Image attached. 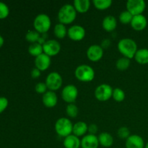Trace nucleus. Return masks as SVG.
I'll return each instance as SVG.
<instances>
[{
  "label": "nucleus",
  "instance_id": "nucleus-1",
  "mask_svg": "<svg viewBox=\"0 0 148 148\" xmlns=\"http://www.w3.org/2000/svg\"><path fill=\"white\" fill-rule=\"evenodd\" d=\"M118 50L124 57L131 59L134 57L137 51V45L133 39L125 38H122L118 43Z\"/></svg>",
  "mask_w": 148,
  "mask_h": 148
},
{
  "label": "nucleus",
  "instance_id": "nucleus-2",
  "mask_svg": "<svg viewBox=\"0 0 148 148\" xmlns=\"http://www.w3.org/2000/svg\"><path fill=\"white\" fill-rule=\"evenodd\" d=\"M57 17L59 23L64 25L71 24L76 19L77 11L73 5L66 4L62 6L59 10Z\"/></svg>",
  "mask_w": 148,
  "mask_h": 148
},
{
  "label": "nucleus",
  "instance_id": "nucleus-3",
  "mask_svg": "<svg viewBox=\"0 0 148 148\" xmlns=\"http://www.w3.org/2000/svg\"><path fill=\"white\" fill-rule=\"evenodd\" d=\"M75 75L78 80L83 82H89L95 77V71L92 66L87 64H81L76 68Z\"/></svg>",
  "mask_w": 148,
  "mask_h": 148
},
{
  "label": "nucleus",
  "instance_id": "nucleus-4",
  "mask_svg": "<svg viewBox=\"0 0 148 148\" xmlns=\"http://www.w3.org/2000/svg\"><path fill=\"white\" fill-rule=\"evenodd\" d=\"M54 128L57 134L65 138L72 134V130H73V124L69 119L62 117L56 121Z\"/></svg>",
  "mask_w": 148,
  "mask_h": 148
},
{
  "label": "nucleus",
  "instance_id": "nucleus-5",
  "mask_svg": "<svg viewBox=\"0 0 148 148\" xmlns=\"http://www.w3.org/2000/svg\"><path fill=\"white\" fill-rule=\"evenodd\" d=\"M51 26V20L46 14H39L35 17L33 21L34 29L39 33H47Z\"/></svg>",
  "mask_w": 148,
  "mask_h": 148
},
{
  "label": "nucleus",
  "instance_id": "nucleus-6",
  "mask_svg": "<svg viewBox=\"0 0 148 148\" xmlns=\"http://www.w3.org/2000/svg\"><path fill=\"white\" fill-rule=\"evenodd\" d=\"M45 83L48 89L54 92L55 90H57L62 86L63 79L59 73L56 72H52L47 75Z\"/></svg>",
  "mask_w": 148,
  "mask_h": 148
},
{
  "label": "nucleus",
  "instance_id": "nucleus-7",
  "mask_svg": "<svg viewBox=\"0 0 148 148\" xmlns=\"http://www.w3.org/2000/svg\"><path fill=\"white\" fill-rule=\"evenodd\" d=\"M114 89L108 84H101L98 85L95 90V97L98 101H107L112 97Z\"/></svg>",
  "mask_w": 148,
  "mask_h": 148
},
{
  "label": "nucleus",
  "instance_id": "nucleus-8",
  "mask_svg": "<svg viewBox=\"0 0 148 148\" xmlns=\"http://www.w3.org/2000/svg\"><path fill=\"white\" fill-rule=\"evenodd\" d=\"M146 7L144 0H129L127 2V10L133 16L143 14Z\"/></svg>",
  "mask_w": 148,
  "mask_h": 148
},
{
  "label": "nucleus",
  "instance_id": "nucleus-9",
  "mask_svg": "<svg viewBox=\"0 0 148 148\" xmlns=\"http://www.w3.org/2000/svg\"><path fill=\"white\" fill-rule=\"evenodd\" d=\"M78 96V90L74 85H67L63 88L62 91V98L65 102L74 103Z\"/></svg>",
  "mask_w": 148,
  "mask_h": 148
},
{
  "label": "nucleus",
  "instance_id": "nucleus-10",
  "mask_svg": "<svg viewBox=\"0 0 148 148\" xmlns=\"http://www.w3.org/2000/svg\"><path fill=\"white\" fill-rule=\"evenodd\" d=\"M43 53L49 56H54L61 51V45L56 40H48L43 44Z\"/></svg>",
  "mask_w": 148,
  "mask_h": 148
},
{
  "label": "nucleus",
  "instance_id": "nucleus-11",
  "mask_svg": "<svg viewBox=\"0 0 148 148\" xmlns=\"http://www.w3.org/2000/svg\"><path fill=\"white\" fill-rule=\"evenodd\" d=\"M85 29L82 26L79 25H72L68 29L67 36L71 40L75 41H79L82 40L85 37Z\"/></svg>",
  "mask_w": 148,
  "mask_h": 148
},
{
  "label": "nucleus",
  "instance_id": "nucleus-12",
  "mask_svg": "<svg viewBox=\"0 0 148 148\" xmlns=\"http://www.w3.org/2000/svg\"><path fill=\"white\" fill-rule=\"evenodd\" d=\"M103 56V49L102 46L98 44L91 45L87 50V56L91 62H98L102 59Z\"/></svg>",
  "mask_w": 148,
  "mask_h": 148
},
{
  "label": "nucleus",
  "instance_id": "nucleus-13",
  "mask_svg": "<svg viewBox=\"0 0 148 148\" xmlns=\"http://www.w3.org/2000/svg\"><path fill=\"white\" fill-rule=\"evenodd\" d=\"M51 57L44 53L39 55L35 59L36 67L38 69L40 72H43V71L49 69V66H51Z\"/></svg>",
  "mask_w": 148,
  "mask_h": 148
},
{
  "label": "nucleus",
  "instance_id": "nucleus-14",
  "mask_svg": "<svg viewBox=\"0 0 148 148\" xmlns=\"http://www.w3.org/2000/svg\"><path fill=\"white\" fill-rule=\"evenodd\" d=\"M130 25H131L132 27L134 30H137V31H142V30H145V27H147V18H146L145 16L143 15V14H139V15L133 16L132 20Z\"/></svg>",
  "mask_w": 148,
  "mask_h": 148
},
{
  "label": "nucleus",
  "instance_id": "nucleus-15",
  "mask_svg": "<svg viewBox=\"0 0 148 148\" xmlns=\"http://www.w3.org/2000/svg\"><path fill=\"white\" fill-rule=\"evenodd\" d=\"M126 148H145V142L143 137L137 134L130 135L126 140Z\"/></svg>",
  "mask_w": 148,
  "mask_h": 148
},
{
  "label": "nucleus",
  "instance_id": "nucleus-16",
  "mask_svg": "<svg viewBox=\"0 0 148 148\" xmlns=\"http://www.w3.org/2000/svg\"><path fill=\"white\" fill-rule=\"evenodd\" d=\"M99 145L98 137L93 134H86L81 140L82 148H98Z\"/></svg>",
  "mask_w": 148,
  "mask_h": 148
},
{
  "label": "nucleus",
  "instance_id": "nucleus-17",
  "mask_svg": "<svg viewBox=\"0 0 148 148\" xmlns=\"http://www.w3.org/2000/svg\"><path fill=\"white\" fill-rule=\"evenodd\" d=\"M42 101H43V105L47 108H53L57 104V95L53 91H47L43 95Z\"/></svg>",
  "mask_w": 148,
  "mask_h": 148
},
{
  "label": "nucleus",
  "instance_id": "nucleus-18",
  "mask_svg": "<svg viewBox=\"0 0 148 148\" xmlns=\"http://www.w3.org/2000/svg\"><path fill=\"white\" fill-rule=\"evenodd\" d=\"M103 28L107 32L114 31L117 26V21L113 15H107L104 17L102 22Z\"/></svg>",
  "mask_w": 148,
  "mask_h": 148
},
{
  "label": "nucleus",
  "instance_id": "nucleus-19",
  "mask_svg": "<svg viewBox=\"0 0 148 148\" xmlns=\"http://www.w3.org/2000/svg\"><path fill=\"white\" fill-rule=\"evenodd\" d=\"M63 145L65 148H79L81 147V140L79 137L72 134L65 137Z\"/></svg>",
  "mask_w": 148,
  "mask_h": 148
},
{
  "label": "nucleus",
  "instance_id": "nucleus-20",
  "mask_svg": "<svg viewBox=\"0 0 148 148\" xmlns=\"http://www.w3.org/2000/svg\"><path fill=\"white\" fill-rule=\"evenodd\" d=\"M73 6L76 10L77 12L83 13L87 12L90 7V0H75L73 2Z\"/></svg>",
  "mask_w": 148,
  "mask_h": 148
},
{
  "label": "nucleus",
  "instance_id": "nucleus-21",
  "mask_svg": "<svg viewBox=\"0 0 148 148\" xmlns=\"http://www.w3.org/2000/svg\"><path fill=\"white\" fill-rule=\"evenodd\" d=\"M88 126L84 121H78L75 123L73 125V130H72V134L77 137H81L86 134L88 132Z\"/></svg>",
  "mask_w": 148,
  "mask_h": 148
},
{
  "label": "nucleus",
  "instance_id": "nucleus-22",
  "mask_svg": "<svg viewBox=\"0 0 148 148\" xmlns=\"http://www.w3.org/2000/svg\"><path fill=\"white\" fill-rule=\"evenodd\" d=\"M99 144L104 147H110L114 144L112 135L108 132H102L98 137Z\"/></svg>",
  "mask_w": 148,
  "mask_h": 148
},
{
  "label": "nucleus",
  "instance_id": "nucleus-23",
  "mask_svg": "<svg viewBox=\"0 0 148 148\" xmlns=\"http://www.w3.org/2000/svg\"><path fill=\"white\" fill-rule=\"evenodd\" d=\"M134 59L140 64H148V49H138L134 55Z\"/></svg>",
  "mask_w": 148,
  "mask_h": 148
},
{
  "label": "nucleus",
  "instance_id": "nucleus-24",
  "mask_svg": "<svg viewBox=\"0 0 148 148\" xmlns=\"http://www.w3.org/2000/svg\"><path fill=\"white\" fill-rule=\"evenodd\" d=\"M68 30L66 29L65 25L62 23H58L55 25L53 29V33L55 36L59 39H62L67 36Z\"/></svg>",
  "mask_w": 148,
  "mask_h": 148
},
{
  "label": "nucleus",
  "instance_id": "nucleus-25",
  "mask_svg": "<svg viewBox=\"0 0 148 148\" xmlns=\"http://www.w3.org/2000/svg\"><path fill=\"white\" fill-rule=\"evenodd\" d=\"M28 53L31 56L37 57L39 55L43 53V45L39 43L38 42L34 43H31L28 47Z\"/></svg>",
  "mask_w": 148,
  "mask_h": 148
},
{
  "label": "nucleus",
  "instance_id": "nucleus-26",
  "mask_svg": "<svg viewBox=\"0 0 148 148\" xmlns=\"http://www.w3.org/2000/svg\"><path fill=\"white\" fill-rule=\"evenodd\" d=\"M130 59H128L127 57H123L119 58L118 60L116 61V66L117 69L120 71H125L130 67Z\"/></svg>",
  "mask_w": 148,
  "mask_h": 148
},
{
  "label": "nucleus",
  "instance_id": "nucleus-27",
  "mask_svg": "<svg viewBox=\"0 0 148 148\" xmlns=\"http://www.w3.org/2000/svg\"><path fill=\"white\" fill-rule=\"evenodd\" d=\"M40 38V33L36 31V30H30L27 32L25 35V39L27 41L30 42V43H34L38 42L39 39Z\"/></svg>",
  "mask_w": 148,
  "mask_h": 148
},
{
  "label": "nucleus",
  "instance_id": "nucleus-28",
  "mask_svg": "<svg viewBox=\"0 0 148 148\" xmlns=\"http://www.w3.org/2000/svg\"><path fill=\"white\" fill-rule=\"evenodd\" d=\"M92 3L96 9L99 10H104L109 8L113 2L111 0H94Z\"/></svg>",
  "mask_w": 148,
  "mask_h": 148
},
{
  "label": "nucleus",
  "instance_id": "nucleus-29",
  "mask_svg": "<svg viewBox=\"0 0 148 148\" xmlns=\"http://www.w3.org/2000/svg\"><path fill=\"white\" fill-rule=\"evenodd\" d=\"M125 92L121 88H116L115 89H114V90H113L112 98L116 102H121V101H123L125 99Z\"/></svg>",
  "mask_w": 148,
  "mask_h": 148
},
{
  "label": "nucleus",
  "instance_id": "nucleus-30",
  "mask_svg": "<svg viewBox=\"0 0 148 148\" xmlns=\"http://www.w3.org/2000/svg\"><path fill=\"white\" fill-rule=\"evenodd\" d=\"M66 113L67 116H69L71 118H75L77 116L79 109L75 103H69L66 106Z\"/></svg>",
  "mask_w": 148,
  "mask_h": 148
},
{
  "label": "nucleus",
  "instance_id": "nucleus-31",
  "mask_svg": "<svg viewBox=\"0 0 148 148\" xmlns=\"http://www.w3.org/2000/svg\"><path fill=\"white\" fill-rule=\"evenodd\" d=\"M133 15L127 10L123 11L121 14H119V20L122 24L127 25L130 24L132 20Z\"/></svg>",
  "mask_w": 148,
  "mask_h": 148
},
{
  "label": "nucleus",
  "instance_id": "nucleus-32",
  "mask_svg": "<svg viewBox=\"0 0 148 148\" xmlns=\"http://www.w3.org/2000/svg\"><path fill=\"white\" fill-rule=\"evenodd\" d=\"M10 14V9L5 3L0 1V20L5 19Z\"/></svg>",
  "mask_w": 148,
  "mask_h": 148
},
{
  "label": "nucleus",
  "instance_id": "nucleus-33",
  "mask_svg": "<svg viewBox=\"0 0 148 148\" xmlns=\"http://www.w3.org/2000/svg\"><path fill=\"white\" fill-rule=\"evenodd\" d=\"M117 134L119 138L122 140H127L130 136V131L127 127H121L118 130Z\"/></svg>",
  "mask_w": 148,
  "mask_h": 148
},
{
  "label": "nucleus",
  "instance_id": "nucleus-34",
  "mask_svg": "<svg viewBox=\"0 0 148 148\" xmlns=\"http://www.w3.org/2000/svg\"><path fill=\"white\" fill-rule=\"evenodd\" d=\"M47 86H46L45 82H38L35 86V90H36V92L38 94H44L45 92H47Z\"/></svg>",
  "mask_w": 148,
  "mask_h": 148
},
{
  "label": "nucleus",
  "instance_id": "nucleus-35",
  "mask_svg": "<svg viewBox=\"0 0 148 148\" xmlns=\"http://www.w3.org/2000/svg\"><path fill=\"white\" fill-rule=\"evenodd\" d=\"M9 104V101L5 97H0V114L4 111V110L7 108Z\"/></svg>",
  "mask_w": 148,
  "mask_h": 148
},
{
  "label": "nucleus",
  "instance_id": "nucleus-36",
  "mask_svg": "<svg viewBox=\"0 0 148 148\" xmlns=\"http://www.w3.org/2000/svg\"><path fill=\"white\" fill-rule=\"evenodd\" d=\"M98 131V127L96 124H91L88 126V132H89L90 134H93V135H95L97 132Z\"/></svg>",
  "mask_w": 148,
  "mask_h": 148
},
{
  "label": "nucleus",
  "instance_id": "nucleus-37",
  "mask_svg": "<svg viewBox=\"0 0 148 148\" xmlns=\"http://www.w3.org/2000/svg\"><path fill=\"white\" fill-rule=\"evenodd\" d=\"M40 73H41V72L38 69L35 67L32 69L30 75H31L32 78H33V79H37V78H38L40 76Z\"/></svg>",
  "mask_w": 148,
  "mask_h": 148
},
{
  "label": "nucleus",
  "instance_id": "nucleus-38",
  "mask_svg": "<svg viewBox=\"0 0 148 148\" xmlns=\"http://www.w3.org/2000/svg\"><path fill=\"white\" fill-rule=\"evenodd\" d=\"M4 38L2 37V36L0 35V48L1 47V46L4 45Z\"/></svg>",
  "mask_w": 148,
  "mask_h": 148
},
{
  "label": "nucleus",
  "instance_id": "nucleus-39",
  "mask_svg": "<svg viewBox=\"0 0 148 148\" xmlns=\"http://www.w3.org/2000/svg\"><path fill=\"white\" fill-rule=\"evenodd\" d=\"M145 148H148V142H147V144L145 145Z\"/></svg>",
  "mask_w": 148,
  "mask_h": 148
}]
</instances>
